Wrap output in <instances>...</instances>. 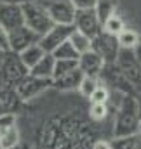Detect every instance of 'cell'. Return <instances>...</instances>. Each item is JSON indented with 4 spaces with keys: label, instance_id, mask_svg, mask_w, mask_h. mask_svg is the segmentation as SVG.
I'll list each match as a JSON object with an SVG mask.
<instances>
[{
    "label": "cell",
    "instance_id": "obj_18",
    "mask_svg": "<svg viewBox=\"0 0 141 149\" xmlns=\"http://www.w3.org/2000/svg\"><path fill=\"white\" fill-rule=\"evenodd\" d=\"M117 40H118V45H120V49H134L138 43L141 42L140 35L134 31V30H131V28H122L118 33H117Z\"/></svg>",
    "mask_w": 141,
    "mask_h": 149
},
{
    "label": "cell",
    "instance_id": "obj_28",
    "mask_svg": "<svg viewBox=\"0 0 141 149\" xmlns=\"http://www.w3.org/2000/svg\"><path fill=\"white\" fill-rule=\"evenodd\" d=\"M77 10H85V9H94L96 0H70Z\"/></svg>",
    "mask_w": 141,
    "mask_h": 149
},
{
    "label": "cell",
    "instance_id": "obj_16",
    "mask_svg": "<svg viewBox=\"0 0 141 149\" xmlns=\"http://www.w3.org/2000/svg\"><path fill=\"white\" fill-rule=\"evenodd\" d=\"M117 5H118L117 0H96L94 12L98 16V21L101 23V26H103V23H105L110 16H113L117 12Z\"/></svg>",
    "mask_w": 141,
    "mask_h": 149
},
{
    "label": "cell",
    "instance_id": "obj_31",
    "mask_svg": "<svg viewBox=\"0 0 141 149\" xmlns=\"http://www.w3.org/2000/svg\"><path fill=\"white\" fill-rule=\"evenodd\" d=\"M92 149H111V148H110V142H106V141H98V142H94Z\"/></svg>",
    "mask_w": 141,
    "mask_h": 149
},
{
    "label": "cell",
    "instance_id": "obj_10",
    "mask_svg": "<svg viewBox=\"0 0 141 149\" xmlns=\"http://www.w3.org/2000/svg\"><path fill=\"white\" fill-rule=\"evenodd\" d=\"M73 26H75V30H78L80 33L87 35L91 40L101 31V23L98 21V16H96L94 9L77 10V12H75V19H73Z\"/></svg>",
    "mask_w": 141,
    "mask_h": 149
},
{
    "label": "cell",
    "instance_id": "obj_6",
    "mask_svg": "<svg viewBox=\"0 0 141 149\" xmlns=\"http://www.w3.org/2000/svg\"><path fill=\"white\" fill-rule=\"evenodd\" d=\"M91 49L99 54V57L105 61V64H115L118 50H120V45H118L117 35L106 33V31L101 30L96 37L91 40Z\"/></svg>",
    "mask_w": 141,
    "mask_h": 149
},
{
    "label": "cell",
    "instance_id": "obj_19",
    "mask_svg": "<svg viewBox=\"0 0 141 149\" xmlns=\"http://www.w3.org/2000/svg\"><path fill=\"white\" fill-rule=\"evenodd\" d=\"M0 144L4 149H16V146L19 144V130L18 125H12L9 130H5L0 135Z\"/></svg>",
    "mask_w": 141,
    "mask_h": 149
},
{
    "label": "cell",
    "instance_id": "obj_32",
    "mask_svg": "<svg viewBox=\"0 0 141 149\" xmlns=\"http://www.w3.org/2000/svg\"><path fill=\"white\" fill-rule=\"evenodd\" d=\"M5 3H25V2H33V0H0Z\"/></svg>",
    "mask_w": 141,
    "mask_h": 149
},
{
    "label": "cell",
    "instance_id": "obj_8",
    "mask_svg": "<svg viewBox=\"0 0 141 149\" xmlns=\"http://www.w3.org/2000/svg\"><path fill=\"white\" fill-rule=\"evenodd\" d=\"M54 24H73L77 9L70 0H51L44 3Z\"/></svg>",
    "mask_w": 141,
    "mask_h": 149
},
{
    "label": "cell",
    "instance_id": "obj_33",
    "mask_svg": "<svg viewBox=\"0 0 141 149\" xmlns=\"http://www.w3.org/2000/svg\"><path fill=\"white\" fill-rule=\"evenodd\" d=\"M4 56H5V52H4V50H0V64H2V61H4Z\"/></svg>",
    "mask_w": 141,
    "mask_h": 149
},
{
    "label": "cell",
    "instance_id": "obj_15",
    "mask_svg": "<svg viewBox=\"0 0 141 149\" xmlns=\"http://www.w3.org/2000/svg\"><path fill=\"white\" fill-rule=\"evenodd\" d=\"M111 149H141V134H131V135H122V137H113L110 142Z\"/></svg>",
    "mask_w": 141,
    "mask_h": 149
},
{
    "label": "cell",
    "instance_id": "obj_27",
    "mask_svg": "<svg viewBox=\"0 0 141 149\" xmlns=\"http://www.w3.org/2000/svg\"><path fill=\"white\" fill-rule=\"evenodd\" d=\"M12 125H16V114L14 113H2L0 114V135L9 130Z\"/></svg>",
    "mask_w": 141,
    "mask_h": 149
},
{
    "label": "cell",
    "instance_id": "obj_7",
    "mask_svg": "<svg viewBox=\"0 0 141 149\" xmlns=\"http://www.w3.org/2000/svg\"><path fill=\"white\" fill-rule=\"evenodd\" d=\"M75 26L73 24H52L51 30L47 33H44L40 40H38V45L44 49V52H52L58 45H61L63 42H66L70 35L73 33Z\"/></svg>",
    "mask_w": 141,
    "mask_h": 149
},
{
    "label": "cell",
    "instance_id": "obj_35",
    "mask_svg": "<svg viewBox=\"0 0 141 149\" xmlns=\"http://www.w3.org/2000/svg\"><path fill=\"white\" fill-rule=\"evenodd\" d=\"M0 149H4V148H2V144H0Z\"/></svg>",
    "mask_w": 141,
    "mask_h": 149
},
{
    "label": "cell",
    "instance_id": "obj_17",
    "mask_svg": "<svg viewBox=\"0 0 141 149\" xmlns=\"http://www.w3.org/2000/svg\"><path fill=\"white\" fill-rule=\"evenodd\" d=\"M45 52H44V49L38 45V43H33V45H30V47H26L25 50H21L18 56H19V59L23 61V64L30 70L33 64H35L37 61L44 56Z\"/></svg>",
    "mask_w": 141,
    "mask_h": 149
},
{
    "label": "cell",
    "instance_id": "obj_11",
    "mask_svg": "<svg viewBox=\"0 0 141 149\" xmlns=\"http://www.w3.org/2000/svg\"><path fill=\"white\" fill-rule=\"evenodd\" d=\"M25 24L23 23V9L21 3H5L0 2V26H4L7 31Z\"/></svg>",
    "mask_w": 141,
    "mask_h": 149
},
{
    "label": "cell",
    "instance_id": "obj_24",
    "mask_svg": "<svg viewBox=\"0 0 141 149\" xmlns=\"http://www.w3.org/2000/svg\"><path fill=\"white\" fill-rule=\"evenodd\" d=\"M98 83H99V81H98V76H87V74H84L77 90H80V94H82L85 99H89L91 94L94 92V88L98 87Z\"/></svg>",
    "mask_w": 141,
    "mask_h": 149
},
{
    "label": "cell",
    "instance_id": "obj_2",
    "mask_svg": "<svg viewBox=\"0 0 141 149\" xmlns=\"http://www.w3.org/2000/svg\"><path fill=\"white\" fill-rule=\"evenodd\" d=\"M23 9V23L25 26H28L32 31H35L38 37H42L44 33H47L51 30V26L54 24L47 9L44 7V3L40 2H25L21 3Z\"/></svg>",
    "mask_w": 141,
    "mask_h": 149
},
{
    "label": "cell",
    "instance_id": "obj_29",
    "mask_svg": "<svg viewBox=\"0 0 141 149\" xmlns=\"http://www.w3.org/2000/svg\"><path fill=\"white\" fill-rule=\"evenodd\" d=\"M0 50H4V52L9 50V35L4 26H0Z\"/></svg>",
    "mask_w": 141,
    "mask_h": 149
},
{
    "label": "cell",
    "instance_id": "obj_1",
    "mask_svg": "<svg viewBox=\"0 0 141 149\" xmlns=\"http://www.w3.org/2000/svg\"><path fill=\"white\" fill-rule=\"evenodd\" d=\"M140 118H141V111L138 101L131 94L122 95L118 109H117L115 125H113V137L136 134L138 127H140Z\"/></svg>",
    "mask_w": 141,
    "mask_h": 149
},
{
    "label": "cell",
    "instance_id": "obj_30",
    "mask_svg": "<svg viewBox=\"0 0 141 149\" xmlns=\"http://www.w3.org/2000/svg\"><path fill=\"white\" fill-rule=\"evenodd\" d=\"M134 57H136V63H138V68L141 71V42L134 47Z\"/></svg>",
    "mask_w": 141,
    "mask_h": 149
},
{
    "label": "cell",
    "instance_id": "obj_3",
    "mask_svg": "<svg viewBox=\"0 0 141 149\" xmlns=\"http://www.w3.org/2000/svg\"><path fill=\"white\" fill-rule=\"evenodd\" d=\"M28 73H30V70L23 64L19 56L16 52L7 50L5 56H4V61L0 64V87L14 88V85L21 78H25Z\"/></svg>",
    "mask_w": 141,
    "mask_h": 149
},
{
    "label": "cell",
    "instance_id": "obj_20",
    "mask_svg": "<svg viewBox=\"0 0 141 149\" xmlns=\"http://www.w3.org/2000/svg\"><path fill=\"white\" fill-rule=\"evenodd\" d=\"M51 54L54 56V59H78V56H80L75 50V47L70 43V40H66L61 45H58Z\"/></svg>",
    "mask_w": 141,
    "mask_h": 149
},
{
    "label": "cell",
    "instance_id": "obj_14",
    "mask_svg": "<svg viewBox=\"0 0 141 149\" xmlns=\"http://www.w3.org/2000/svg\"><path fill=\"white\" fill-rule=\"evenodd\" d=\"M54 63H56L54 56H52V54H49V52H45V54L37 61L35 64L30 68V74L38 76V78H49V80H52Z\"/></svg>",
    "mask_w": 141,
    "mask_h": 149
},
{
    "label": "cell",
    "instance_id": "obj_12",
    "mask_svg": "<svg viewBox=\"0 0 141 149\" xmlns=\"http://www.w3.org/2000/svg\"><path fill=\"white\" fill-rule=\"evenodd\" d=\"M105 68V61L99 57L98 52H94L92 49L82 52L78 56V70L87 76H99Z\"/></svg>",
    "mask_w": 141,
    "mask_h": 149
},
{
    "label": "cell",
    "instance_id": "obj_5",
    "mask_svg": "<svg viewBox=\"0 0 141 149\" xmlns=\"http://www.w3.org/2000/svg\"><path fill=\"white\" fill-rule=\"evenodd\" d=\"M51 87H52V80L38 78V76H33V74L28 73L25 78H21L14 85V92H16L19 101H32V99H35L37 95L44 94Z\"/></svg>",
    "mask_w": 141,
    "mask_h": 149
},
{
    "label": "cell",
    "instance_id": "obj_23",
    "mask_svg": "<svg viewBox=\"0 0 141 149\" xmlns=\"http://www.w3.org/2000/svg\"><path fill=\"white\" fill-rule=\"evenodd\" d=\"M122 28H125V23H124V19H122L117 12H115L113 16H110L105 23H103V26H101V30H103V31L111 33V35H117Z\"/></svg>",
    "mask_w": 141,
    "mask_h": 149
},
{
    "label": "cell",
    "instance_id": "obj_13",
    "mask_svg": "<svg viewBox=\"0 0 141 149\" xmlns=\"http://www.w3.org/2000/svg\"><path fill=\"white\" fill-rule=\"evenodd\" d=\"M82 76H84V73L78 68H75L58 78H52V87H56L58 90H75V88H78Z\"/></svg>",
    "mask_w": 141,
    "mask_h": 149
},
{
    "label": "cell",
    "instance_id": "obj_4",
    "mask_svg": "<svg viewBox=\"0 0 141 149\" xmlns=\"http://www.w3.org/2000/svg\"><path fill=\"white\" fill-rule=\"evenodd\" d=\"M115 66L129 81V85L134 88V92H141V71L134 57V49H120Z\"/></svg>",
    "mask_w": 141,
    "mask_h": 149
},
{
    "label": "cell",
    "instance_id": "obj_26",
    "mask_svg": "<svg viewBox=\"0 0 141 149\" xmlns=\"http://www.w3.org/2000/svg\"><path fill=\"white\" fill-rule=\"evenodd\" d=\"M108 99H110V92L106 90V87L99 85V83H98V87L94 88V92L89 97L91 102H105V104L108 102Z\"/></svg>",
    "mask_w": 141,
    "mask_h": 149
},
{
    "label": "cell",
    "instance_id": "obj_9",
    "mask_svg": "<svg viewBox=\"0 0 141 149\" xmlns=\"http://www.w3.org/2000/svg\"><path fill=\"white\" fill-rule=\"evenodd\" d=\"M7 35H9V50L16 52V54H19L21 50H25L26 47H30L33 43H38V40H40V37L35 31H32L25 24L7 31Z\"/></svg>",
    "mask_w": 141,
    "mask_h": 149
},
{
    "label": "cell",
    "instance_id": "obj_34",
    "mask_svg": "<svg viewBox=\"0 0 141 149\" xmlns=\"http://www.w3.org/2000/svg\"><path fill=\"white\" fill-rule=\"evenodd\" d=\"M138 132L141 134V118H140V127H138Z\"/></svg>",
    "mask_w": 141,
    "mask_h": 149
},
{
    "label": "cell",
    "instance_id": "obj_22",
    "mask_svg": "<svg viewBox=\"0 0 141 149\" xmlns=\"http://www.w3.org/2000/svg\"><path fill=\"white\" fill-rule=\"evenodd\" d=\"M75 68H78V59H56L52 78H58V76L68 73V71L75 70Z\"/></svg>",
    "mask_w": 141,
    "mask_h": 149
},
{
    "label": "cell",
    "instance_id": "obj_25",
    "mask_svg": "<svg viewBox=\"0 0 141 149\" xmlns=\"http://www.w3.org/2000/svg\"><path fill=\"white\" fill-rule=\"evenodd\" d=\"M106 114H108V108H106L105 102H91L89 116H91L94 121H101V120H105Z\"/></svg>",
    "mask_w": 141,
    "mask_h": 149
},
{
    "label": "cell",
    "instance_id": "obj_21",
    "mask_svg": "<svg viewBox=\"0 0 141 149\" xmlns=\"http://www.w3.org/2000/svg\"><path fill=\"white\" fill-rule=\"evenodd\" d=\"M68 40H70V43L75 47V50L78 54H82V52H85V50L91 49V38L87 37V35H84V33H80L78 30H73V33L70 35Z\"/></svg>",
    "mask_w": 141,
    "mask_h": 149
}]
</instances>
